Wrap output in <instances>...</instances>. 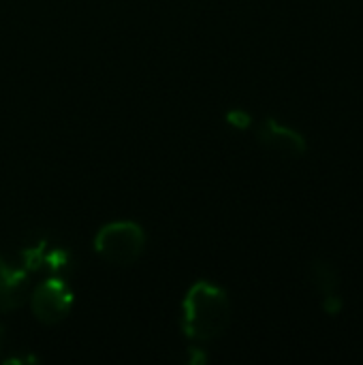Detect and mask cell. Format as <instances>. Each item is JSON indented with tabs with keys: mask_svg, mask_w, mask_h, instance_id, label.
<instances>
[{
	"mask_svg": "<svg viewBox=\"0 0 363 365\" xmlns=\"http://www.w3.org/2000/svg\"><path fill=\"white\" fill-rule=\"evenodd\" d=\"M231 321V302L225 289L197 280L182 304V329L195 342H212L220 338Z\"/></svg>",
	"mask_w": 363,
	"mask_h": 365,
	"instance_id": "obj_1",
	"label": "cell"
},
{
	"mask_svg": "<svg viewBox=\"0 0 363 365\" xmlns=\"http://www.w3.org/2000/svg\"><path fill=\"white\" fill-rule=\"evenodd\" d=\"M96 255L116 267L133 265L145 250V233L137 222L116 220L98 229L94 237Z\"/></svg>",
	"mask_w": 363,
	"mask_h": 365,
	"instance_id": "obj_2",
	"label": "cell"
},
{
	"mask_svg": "<svg viewBox=\"0 0 363 365\" xmlns=\"http://www.w3.org/2000/svg\"><path fill=\"white\" fill-rule=\"evenodd\" d=\"M30 306L34 312V319H39L43 325H56L64 321L73 308V291L68 284L60 278H47L36 284V289L30 295Z\"/></svg>",
	"mask_w": 363,
	"mask_h": 365,
	"instance_id": "obj_3",
	"label": "cell"
},
{
	"mask_svg": "<svg viewBox=\"0 0 363 365\" xmlns=\"http://www.w3.org/2000/svg\"><path fill=\"white\" fill-rule=\"evenodd\" d=\"M257 139L263 148L282 154V156H304L306 154V139L297 130L276 122L274 118H267L259 128H257Z\"/></svg>",
	"mask_w": 363,
	"mask_h": 365,
	"instance_id": "obj_4",
	"label": "cell"
},
{
	"mask_svg": "<svg viewBox=\"0 0 363 365\" xmlns=\"http://www.w3.org/2000/svg\"><path fill=\"white\" fill-rule=\"evenodd\" d=\"M28 297V274L0 257V312L17 310Z\"/></svg>",
	"mask_w": 363,
	"mask_h": 365,
	"instance_id": "obj_5",
	"label": "cell"
},
{
	"mask_svg": "<svg viewBox=\"0 0 363 365\" xmlns=\"http://www.w3.org/2000/svg\"><path fill=\"white\" fill-rule=\"evenodd\" d=\"M308 282L315 287L317 293L323 295V308L332 317H336L340 312V306H342V299L338 293V287H340L338 269H334L325 261H312L308 267Z\"/></svg>",
	"mask_w": 363,
	"mask_h": 365,
	"instance_id": "obj_6",
	"label": "cell"
}]
</instances>
